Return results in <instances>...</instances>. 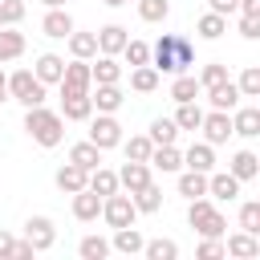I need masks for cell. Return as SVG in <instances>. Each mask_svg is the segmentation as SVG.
I'll use <instances>...</instances> for the list:
<instances>
[{
  "mask_svg": "<svg viewBox=\"0 0 260 260\" xmlns=\"http://www.w3.org/2000/svg\"><path fill=\"white\" fill-rule=\"evenodd\" d=\"M65 41H69V57H77V61H93V57H98V32L73 28Z\"/></svg>",
  "mask_w": 260,
  "mask_h": 260,
  "instance_id": "4316f807",
  "label": "cell"
},
{
  "mask_svg": "<svg viewBox=\"0 0 260 260\" xmlns=\"http://www.w3.org/2000/svg\"><path fill=\"white\" fill-rule=\"evenodd\" d=\"M219 81H228V65H223V61H207V65L199 69V89H211V85H219Z\"/></svg>",
  "mask_w": 260,
  "mask_h": 260,
  "instance_id": "ee69618b",
  "label": "cell"
},
{
  "mask_svg": "<svg viewBox=\"0 0 260 260\" xmlns=\"http://www.w3.org/2000/svg\"><path fill=\"white\" fill-rule=\"evenodd\" d=\"M24 134H28L37 146L53 150V146L65 142V118H61L57 110H49L45 102H41V106H28V110H24Z\"/></svg>",
  "mask_w": 260,
  "mask_h": 260,
  "instance_id": "7a4b0ae2",
  "label": "cell"
},
{
  "mask_svg": "<svg viewBox=\"0 0 260 260\" xmlns=\"http://www.w3.org/2000/svg\"><path fill=\"white\" fill-rule=\"evenodd\" d=\"M146 138H150L154 146H167V142H175V138H179V126H175V118H154V122L146 126Z\"/></svg>",
  "mask_w": 260,
  "mask_h": 260,
  "instance_id": "8d00e7d4",
  "label": "cell"
},
{
  "mask_svg": "<svg viewBox=\"0 0 260 260\" xmlns=\"http://www.w3.org/2000/svg\"><path fill=\"white\" fill-rule=\"evenodd\" d=\"M12 248H16V236L0 232V256H12Z\"/></svg>",
  "mask_w": 260,
  "mask_h": 260,
  "instance_id": "f5cc1de1",
  "label": "cell"
},
{
  "mask_svg": "<svg viewBox=\"0 0 260 260\" xmlns=\"http://www.w3.org/2000/svg\"><path fill=\"white\" fill-rule=\"evenodd\" d=\"M240 16H260V0H240Z\"/></svg>",
  "mask_w": 260,
  "mask_h": 260,
  "instance_id": "816d5d0a",
  "label": "cell"
},
{
  "mask_svg": "<svg viewBox=\"0 0 260 260\" xmlns=\"http://www.w3.org/2000/svg\"><path fill=\"white\" fill-rule=\"evenodd\" d=\"M12 256H20V260H32L37 252H32V244H28L24 236H20V240H16V248H12Z\"/></svg>",
  "mask_w": 260,
  "mask_h": 260,
  "instance_id": "f907efd6",
  "label": "cell"
},
{
  "mask_svg": "<svg viewBox=\"0 0 260 260\" xmlns=\"http://www.w3.org/2000/svg\"><path fill=\"white\" fill-rule=\"evenodd\" d=\"M195 32H199L203 41H219V37L228 32V16H219V12H211V8H207V12L195 20Z\"/></svg>",
  "mask_w": 260,
  "mask_h": 260,
  "instance_id": "d6a6232c",
  "label": "cell"
},
{
  "mask_svg": "<svg viewBox=\"0 0 260 260\" xmlns=\"http://www.w3.org/2000/svg\"><path fill=\"white\" fill-rule=\"evenodd\" d=\"M142 244H146V236H142L134 223L114 228V240H110V248H114V252H122V256H138V252H142Z\"/></svg>",
  "mask_w": 260,
  "mask_h": 260,
  "instance_id": "603a6c76",
  "label": "cell"
},
{
  "mask_svg": "<svg viewBox=\"0 0 260 260\" xmlns=\"http://www.w3.org/2000/svg\"><path fill=\"white\" fill-rule=\"evenodd\" d=\"M69 211H73V219H77V223H93V219L102 215V195H98V191H89V187H81V191H73V195H69Z\"/></svg>",
  "mask_w": 260,
  "mask_h": 260,
  "instance_id": "8fae6325",
  "label": "cell"
},
{
  "mask_svg": "<svg viewBox=\"0 0 260 260\" xmlns=\"http://www.w3.org/2000/svg\"><path fill=\"white\" fill-rule=\"evenodd\" d=\"M236 89H240V98H260V69L244 65V73L236 77Z\"/></svg>",
  "mask_w": 260,
  "mask_h": 260,
  "instance_id": "7bdbcfd3",
  "label": "cell"
},
{
  "mask_svg": "<svg viewBox=\"0 0 260 260\" xmlns=\"http://www.w3.org/2000/svg\"><path fill=\"white\" fill-rule=\"evenodd\" d=\"M24 240L32 244V252H49V248L57 244L53 219H49V215H28V219H24Z\"/></svg>",
  "mask_w": 260,
  "mask_h": 260,
  "instance_id": "9c48e42d",
  "label": "cell"
},
{
  "mask_svg": "<svg viewBox=\"0 0 260 260\" xmlns=\"http://www.w3.org/2000/svg\"><path fill=\"white\" fill-rule=\"evenodd\" d=\"M102 219H106V228H126V223H134V219H138V207H134L130 191L106 195V199H102Z\"/></svg>",
  "mask_w": 260,
  "mask_h": 260,
  "instance_id": "8992f818",
  "label": "cell"
},
{
  "mask_svg": "<svg viewBox=\"0 0 260 260\" xmlns=\"http://www.w3.org/2000/svg\"><path fill=\"white\" fill-rule=\"evenodd\" d=\"M158 85H162V73L154 65H134L130 69V89L134 93H154Z\"/></svg>",
  "mask_w": 260,
  "mask_h": 260,
  "instance_id": "4dcf8cb0",
  "label": "cell"
},
{
  "mask_svg": "<svg viewBox=\"0 0 260 260\" xmlns=\"http://www.w3.org/2000/svg\"><path fill=\"white\" fill-rule=\"evenodd\" d=\"M175 106H179V110H175V126L195 134L199 122H203V106H199V102H175Z\"/></svg>",
  "mask_w": 260,
  "mask_h": 260,
  "instance_id": "d590c367",
  "label": "cell"
},
{
  "mask_svg": "<svg viewBox=\"0 0 260 260\" xmlns=\"http://www.w3.org/2000/svg\"><path fill=\"white\" fill-rule=\"evenodd\" d=\"M167 16H171V0H138V20L162 24Z\"/></svg>",
  "mask_w": 260,
  "mask_h": 260,
  "instance_id": "b9f144b4",
  "label": "cell"
},
{
  "mask_svg": "<svg viewBox=\"0 0 260 260\" xmlns=\"http://www.w3.org/2000/svg\"><path fill=\"white\" fill-rule=\"evenodd\" d=\"M223 256H236V260H256L260 256V236H252V232H232L228 240H223Z\"/></svg>",
  "mask_w": 260,
  "mask_h": 260,
  "instance_id": "5bb4252c",
  "label": "cell"
},
{
  "mask_svg": "<svg viewBox=\"0 0 260 260\" xmlns=\"http://www.w3.org/2000/svg\"><path fill=\"white\" fill-rule=\"evenodd\" d=\"M85 138L106 154V150H114L126 134H122V122H118V114H89V130H85Z\"/></svg>",
  "mask_w": 260,
  "mask_h": 260,
  "instance_id": "5b68a950",
  "label": "cell"
},
{
  "mask_svg": "<svg viewBox=\"0 0 260 260\" xmlns=\"http://www.w3.org/2000/svg\"><path fill=\"white\" fill-rule=\"evenodd\" d=\"M150 179H154V175H150V162H134V158H126V162L118 167V187L130 191V195H134L138 187H146Z\"/></svg>",
  "mask_w": 260,
  "mask_h": 260,
  "instance_id": "2e32d148",
  "label": "cell"
},
{
  "mask_svg": "<svg viewBox=\"0 0 260 260\" xmlns=\"http://www.w3.org/2000/svg\"><path fill=\"white\" fill-rule=\"evenodd\" d=\"M24 12H28V4H24V0H0V28L20 24V20H24Z\"/></svg>",
  "mask_w": 260,
  "mask_h": 260,
  "instance_id": "f6af8a7d",
  "label": "cell"
},
{
  "mask_svg": "<svg viewBox=\"0 0 260 260\" xmlns=\"http://www.w3.org/2000/svg\"><path fill=\"white\" fill-rule=\"evenodd\" d=\"M187 223H191L199 236H223V232H228V215H223L219 203L207 199V195L187 199Z\"/></svg>",
  "mask_w": 260,
  "mask_h": 260,
  "instance_id": "3957f363",
  "label": "cell"
},
{
  "mask_svg": "<svg viewBox=\"0 0 260 260\" xmlns=\"http://www.w3.org/2000/svg\"><path fill=\"white\" fill-rule=\"evenodd\" d=\"M146 162H150V171H162V175H175V171H183V150H179L175 142H167V146H154Z\"/></svg>",
  "mask_w": 260,
  "mask_h": 260,
  "instance_id": "44dd1931",
  "label": "cell"
},
{
  "mask_svg": "<svg viewBox=\"0 0 260 260\" xmlns=\"http://www.w3.org/2000/svg\"><path fill=\"white\" fill-rule=\"evenodd\" d=\"M199 260H219L223 256V236H203V244L195 248Z\"/></svg>",
  "mask_w": 260,
  "mask_h": 260,
  "instance_id": "7dc6e473",
  "label": "cell"
},
{
  "mask_svg": "<svg viewBox=\"0 0 260 260\" xmlns=\"http://www.w3.org/2000/svg\"><path fill=\"white\" fill-rule=\"evenodd\" d=\"M65 122H89V114H93V102H89V93H61V110H57Z\"/></svg>",
  "mask_w": 260,
  "mask_h": 260,
  "instance_id": "ac0fdd59",
  "label": "cell"
},
{
  "mask_svg": "<svg viewBox=\"0 0 260 260\" xmlns=\"http://www.w3.org/2000/svg\"><path fill=\"white\" fill-rule=\"evenodd\" d=\"M73 28H77V24H73L69 8H45V16H41V32H45L49 41H65Z\"/></svg>",
  "mask_w": 260,
  "mask_h": 260,
  "instance_id": "7c38bea8",
  "label": "cell"
},
{
  "mask_svg": "<svg viewBox=\"0 0 260 260\" xmlns=\"http://www.w3.org/2000/svg\"><path fill=\"white\" fill-rule=\"evenodd\" d=\"M240 228L252 232V236H260V203H256V199L240 203Z\"/></svg>",
  "mask_w": 260,
  "mask_h": 260,
  "instance_id": "bcb514c9",
  "label": "cell"
},
{
  "mask_svg": "<svg viewBox=\"0 0 260 260\" xmlns=\"http://www.w3.org/2000/svg\"><path fill=\"white\" fill-rule=\"evenodd\" d=\"M142 256H146V260H175V256H179V244L167 240V236H158V240H146V244H142Z\"/></svg>",
  "mask_w": 260,
  "mask_h": 260,
  "instance_id": "60d3db41",
  "label": "cell"
},
{
  "mask_svg": "<svg viewBox=\"0 0 260 260\" xmlns=\"http://www.w3.org/2000/svg\"><path fill=\"white\" fill-rule=\"evenodd\" d=\"M93 32H98V53H106V57H118V53H122V45L130 41V28H126V24H118V20H110V24L93 28Z\"/></svg>",
  "mask_w": 260,
  "mask_h": 260,
  "instance_id": "4fadbf2b",
  "label": "cell"
},
{
  "mask_svg": "<svg viewBox=\"0 0 260 260\" xmlns=\"http://www.w3.org/2000/svg\"><path fill=\"white\" fill-rule=\"evenodd\" d=\"M45 8H65V0H41Z\"/></svg>",
  "mask_w": 260,
  "mask_h": 260,
  "instance_id": "11a10c76",
  "label": "cell"
},
{
  "mask_svg": "<svg viewBox=\"0 0 260 260\" xmlns=\"http://www.w3.org/2000/svg\"><path fill=\"white\" fill-rule=\"evenodd\" d=\"M150 65H154L162 77L191 73V65H195V45H191L183 32H162V37L150 45Z\"/></svg>",
  "mask_w": 260,
  "mask_h": 260,
  "instance_id": "6da1fadb",
  "label": "cell"
},
{
  "mask_svg": "<svg viewBox=\"0 0 260 260\" xmlns=\"http://www.w3.org/2000/svg\"><path fill=\"white\" fill-rule=\"evenodd\" d=\"M232 134L256 138L260 134V106H236L232 110Z\"/></svg>",
  "mask_w": 260,
  "mask_h": 260,
  "instance_id": "d6986e66",
  "label": "cell"
},
{
  "mask_svg": "<svg viewBox=\"0 0 260 260\" xmlns=\"http://www.w3.org/2000/svg\"><path fill=\"white\" fill-rule=\"evenodd\" d=\"M114 248H110V240L106 236H81V244H77V256L81 260H106Z\"/></svg>",
  "mask_w": 260,
  "mask_h": 260,
  "instance_id": "f35d334b",
  "label": "cell"
},
{
  "mask_svg": "<svg viewBox=\"0 0 260 260\" xmlns=\"http://www.w3.org/2000/svg\"><path fill=\"white\" fill-rule=\"evenodd\" d=\"M199 98V77L195 73H175L171 77V102H195Z\"/></svg>",
  "mask_w": 260,
  "mask_h": 260,
  "instance_id": "836d02e7",
  "label": "cell"
},
{
  "mask_svg": "<svg viewBox=\"0 0 260 260\" xmlns=\"http://www.w3.org/2000/svg\"><path fill=\"white\" fill-rule=\"evenodd\" d=\"M228 171H232L240 183H252V179L260 175V154H256V150H236L232 162H228Z\"/></svg>",
  "mask_w": 260,
  "mask_h": 260,
  "instance_id": "484cf974",
  "label": "cell"
},
{
  "mask_svg": "<svg viewBox=\"0 0 260 260\" xmlns=\"http://www.w3.org/2000/svg\"><path fill=\"white\" fill-rule=\"evenodd\" d=\"M240 37L244 41H256L260 37V16H240Z\"/></svg>",
  "mask_w": 260,
  "mask_h": 260,
  "instance_id": "c3c4849f",
  "label": "cell"
},
{
  "mask_svg": "<svg viewBox=\"0 0 260 260\" xmlns=\"http://www.w3.org/2000/svg\"><path fill=\"white\" fill-rule=\"evenodd\" d=\"M118 57H122L130 69H134V65H150V45H146V41H138V37H130V41L122 45V53H118Z\"/></svg>",
  "mask_w": 260,
  "mask_h": 260,
  "instance_id": "ab89813d",
  "label": "cell"
},
{
  "mask_svg": "<svg viewBox=\"0 0 260 260\" xmlns=\"http://www.w3.org/2000/svg\"><path fill=\"white\" fill-rule=\"evenodd\" d=\"M183 167L203 171V175H207V171H215V146H211V142H203V138H199V142H191V146L183 150Z\"/></svg>",
  "mask_w": 260,
  "mask_h": 260,
  "instance_id": "ffe728a7",
  "label": "cell"
},
{
  "mask_svg": "<svg viewBox=\"0 0 260 260\" xmlns=\"http://www.w3.org/2000/svg\"><path fill=\"white\" fill-rule=\"evenodd\" d=\"M32 73H37L45 85H57L61 73H65V57H61V53H41L37 65H32Z\"/></svg>",
  "mask_w": 260,
  "mask_h": 260,
  "instance_id": "83f0119b",
  "label": "cell"
},
{
  "mask_svg": "<svg viewBox=\"0 0 260 260\" xmlns=\"http://www.w3.org/2000/svg\"><path fill=\"white\" fill-rule=\"evenodd\" d=\"M24 49H28V41H24V32H20L16 24L0 28V65H8V61H16V57H24Z\"/></svg>",
  "mask_w": 260,
  "mask_h": 260,
  "instance_id": "cb8c5ba5",
  "label": "cell"
},
{
  "mask_svg": "<svg viewBox=\"0 0 260 260\" xmlns=\"http://www.w3.org/2000/svg\"><path fill=\"white\" fill-rule=\"evenodd\" d=\"M85 179H89V171H81L77 162H65V167H57V175H53L57 191H65V195L81 191V187H85Z\"/></svg>",
  "mask_w": 260,
  "mask_h": 260,
  "instance_id": "f1b7e54d",
  "label": "cell"
},
{
  "mask_svg": "<svg viewBox=\"0 0 260 260\" xmlns=\"http://www.w3.org/2000/svg\"><path fill=\"white\" fill-rule=\"evenodd\" d=\"M179 179H175V191L183 195V199H199V195H207V175L203 171H191V167H183V171H175Z\"/></svg>",
  "mask_w": 260,
  "mask_h": 260,
  "instance_id": "7402d4cb",
  "label": "cell"
},
{
  "mask_svg": "<svg viewBox=\"0 0 260 260\" xmlns=\"http://www.w3.org/2000/svg\"><path fill=\"white\" fill-rule=\"evenodd\" d=\"M207 8H211V12H219V16H232V12L240 8V0H207Z\"/></svg>",
  "mask_w": 260,
  "mask_h": 260,
  "instance_id": "681fc988",
  "label": "cell"
},
{
  "mask_svg": "<svg viewBox=\"0 0 260 260\" xmlns=\"http://www.w3.org/2000/svg\"><path fill=\"white\" fill-rule=\"evenodd\" d=\"M89 77H93V85H114V81H122V61L98 53V57L89 61Z\"/></svg>",
  "mask_w": 260,
  "mask_h": 260,
  "instance_id": "e0dca14e",
  "label": "cell"
},
{
  "mask_svg": "<svg viewBox=\"0 0 260 260\" xmlns=\"http://www.w3.org/2000/svg\"><path fill=\"white\" fill-rule=\"evenodd\" d=\"M85 187H89V191H98L102 199H106V195H114V191H122V187H118V171H110V167H102V162L89 171Z\"/></svg>",
  "mask_w": 260,
  "mask_h": 260,
  "instance_id": "1f68e13d",
  "label": "cell"
},
{
  "mask_svg": "<svg viewBox=\"0 0 260 260\" xmlns=\"http://www.w3.org/2000/svg\"><path fill=\"white\" fill-rule=\"evenodd\" d=\"M106 8H122V4H130V0H102Z\"/></svg>",
  "mask_w": 260,
  "mask_h": 260,
  "instance_id": "9f6ffc18",
  "label": "cell"
},
{
  "mask_svg": "<svg viewBox=\"0 0 260 260\" xmlns=\"http://www.w3.org/2000/svg\"><path fill=\"white\" fill-rule=\"evenodd\" d=\"M130 199H134L138 215H154V211H162V187H158L154 179H150L146 187H138V191H134Z\"/></svg>",
  "mask_w": 260,
  "mask_h": 260,
  "instance_id": "f546056e",
  "label": "cell"
},
{
  "mask_svg": "<svg viewBox=\"0 0 260 260\" xmlns=\"http://www.w3.org/2000/svg\"><path fill=\"white\" fill-rule=\"evenodd\" d=\"M45 81L32 73V69H16V73H8V102H20L24 110L28 106H41L45 102Z\"/></svg>",
  "mask_w": 260,
  "mask_h": 260,
  "instance_id": "277c9868",
  "label": "cell"
},
{
  "mask_svg": "<svg viewBox=\"0 0 260 260\" xmlns=\"http://www.w3.org/2000/svg\"><path fill=\"white\" fill-rule=\"evenodd\" d=\"M89 102H93V114H118L122 102H126V93H122L118 81L114 85H93L89 89Z\"/></svg>",
  "mask_w": 260,
  "mask_h": 260,
  "instance_id": "9a60e30c",
  "label": "cell"
},
{
  "mask_svg": "<svg viewBox=\"0 0 260 260\" xmlns=\"http://www.w3.org/2000/svg\"><path fill=\"white\" fill-rule=\"evenodd\" d=\"M118 146H122V154H126V158H134V162H146V158H150V150H154V142H150L146 134H130V138H122Z\"/></svg>",
  "mask_w": 260,
  "mask_h": 260,
  "instance_id": "74e56055",
  "label": "cell"
},
{
  "mask_svg": "<svg viewBox=\"0 0 260 260\" xmlns=\"http://www.w3.org/2000/svg\"><path fill=\"white\" fill-rule=\"evenodd\" d=\"M57 89L61 93H89L93 89V77H89V61H65V73H61V81H57Z\"/></svg>",
  "mask_w": 260,
  "mask_h": 260,
  "instance_id": "ba28073f",
  "label": "cell"
},
{
  "mask_svg": "<svg viewBox=\"0 0 260 260\" xmlns=\"http://www.w3.org/2000/svg\"><path fill=\"white\" fill-rule=\"evenodd\" d=\"M240 179L232 175V171H207V199H215V203H232V199H240Z\"/></svg>",
  "mask_w": 260,
  "mask_h": 260,
  "instance_id": "30bf717a",
  "label": "cell"
},
{
  "mask_svg": "<svg viewBox=\"0 0 260 260\" xmlns=\"http://www.w3.org/2000/svg\"><path fill=\"white\" fill-rule=\"evenodd\" d=\"M0 102H8V73L0 69Z\"/></svg>",
  "mask_w": 260,
  "mask_h": 260,
  "instance_id": "db71d44e",
  "label": "cell"
},
{
  "mask_svg": "<svg viewBox=\"0 0 260 260\" xmlns=\"http://www.w3.org/2000/svg\"><path fill=\"white\" fill-rule=\"evenodd\" d=\"M207 106H211V110H228V114H232V110L240 106V89H236V81L228 77V81L211 85V89H207Z\"/></svg>",
  "mask_w": 260,
  "mask_h": 260,
  "instance_id": "d4e9b609",
  "label": "cell"
},
{
  "mask_svg": "<svg viewBox=\"0 0 260 260\" xmlns=\"http://www.w3.org/2000/svg\"><path fill=\"white\" fill-rule=\"evenodd\" d=\"M69 162H77L81 171H93V167L102 162V150H98L89 138H81V142H73V146H69Z\"/></svg>",
  "mask_w": 260,
  "mask_h": 260,
  "instance_id": "e575fe53",
  "label": "cell"
},
{
  "mask_svg": "<svg viewBox=\"0 0 260 260\" xmlns=\"http://www.w3.org/2000/svg\"><path fill=\"white\" fill-rule=\"evenodd\" d=\"M199 134H203V142H211V146H223V142L232 138V114H228V110H203Z\"/></svg>",
  "mask_w": 260,
  "mask_h": 260,
  "instance_id": "52a82bcc",
  "label": "cell"
}]
</instances>
